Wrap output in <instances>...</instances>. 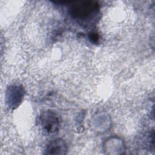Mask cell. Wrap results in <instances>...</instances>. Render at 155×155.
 <instances>
[{"label":"cell","mask_w":155,"mask_h":155,"mask_svg":"<svg viewBox=\"0 0 155 155\" xmlns=\"http://www.w3.org/2000/svg\"><path fill=\"white\" fill-rule=\"evenodd\" d=\"M69 11L73 19L84 24L90 22L96 17L99 13V7L95 1H78L70 5Z\"/></svg>","instance_id":"1"},{"label":"cell","mask_w":155,"mask_h":155,"mask_svg":"<svg viewBox=\"0 0 155 155\" xmlns=\"http://www.w3.org/2000/svg\"><path fill=\"white\" fill-rule=\"evenodd\" d=\"M40 120L43 130L49 134L58 133L60 127V120L58 116L51 111H44L41 116Z\"/></svg>","instance_id":"2"},{"label":"cell","mask_w":155,"mask_h":155,"mask_svg":"<svg viewBox=\"0 0 155 155\" xmlns=\"http://www.w3.org/2000/svg\"><path fill=\"white\" fill-rule=\"evenodd\" d=\"M24 94L23 88L19 85H12L7 90V102L10 107H17L21 101Z\"/></svg>","instance_id":"3"},{"label":"cell","mask_w":155,"mask_h":155,"mask_svg":"<svg viewBox=\"0 0 155 155\" xmlns=\"http://www.w3.org/2000/svg\"><path fill=\"white\" fill-rule=\"evenodd\" d=\"M67 150V145L64 140L56 139L47 145L44 153L46 154H65Z\"/></svg>","instance_id":"4"},{"label":"cell","mask_w":155,"mask_h":155,"mask_svg":"<svg viewBox=\"0 0 155 155\" xmlns=\"http://www.w3.org/2000/svg\"><path fill=\"white\" fill-rule=\"evenodd\" d=\"M89 38L91 41V42H93V43L97 42L99 40V36L96 33H91L89 36Z\"/></svg>","instance_id":"5"}]
</instances>
